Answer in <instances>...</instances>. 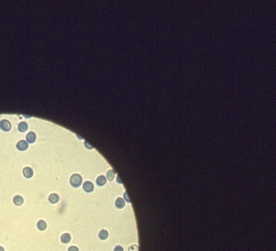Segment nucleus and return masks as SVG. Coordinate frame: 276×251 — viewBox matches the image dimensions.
<instances>
[{"instance_id": "obj_1", "label": "nucleus", "mask_w": 276, "mask_h": 251, "mask_svg": "<svg viewBox=\"0 0 276 251\" xmlns=\"http://www.w3.org/2000/svg\"><path fill=\"white\" fill-rule=\"evenodd\" d=\"M83 177L79 173H74V174H71L70 178H69V183L73 188H79L83 184Z\"/></svg>"}, {"instance_id": "obj_2", "label": "nucleus", "mask_w": 276, "mask_h": 251, "mask_svg": "<svg viewBox=\"0 0 276 251\" xmlns=\"http://www.w3.org/2000/svg\"><path fill=\"white\" fill-rule=\"evenodd\" d=\"M82 189L86 193H91L95 190L94 183L90 181H84L82 184Z\"/></svg>"}, {"instance_id": "obj_3", "label": "nucleus", "mask_w": 276, "mask_h": 251, "mask_svg": "<svg viewBox=\"0 0 276 251\" xmlns=\"http://www.w3.org/2000/svg\"><path fill=\"white\" fill-rule=\"evenodd\" d=\"M22 174L25 178L27 179H30L33 178V176H34V170L30 166H26V167L23 168Z\"/></svg>"}, {"instance_id": "obj_4", "label": "nucleus", "mask_w": 276, "mask_h": 251, "mask_svg": "<svg viewBox=\"0 0 276 251\" xmlns=\"http://www.w3.org/2000/svg\"><path fill=\"white\" fill-rule=\"evenodd\" d=\"M48 202L52 205H55V204L58 203L60 201V196L56 192H52L50 194L48 197Z\"/></svg>"}, {"instance_id": "obj_5", "label": "nucleus", "mask_w": 276, "mask_h": 251, "mask_svg": "<svg viewBox=\"0 0 276 251\" xmlns=\"http://www.w3.org/2000/svg\"><path fill=\"white\" fill-rule=\"evenodd\" d=\"M107 183V179L105 175L101 174L96 178L95 180V184L98 187H103Z\"/></svg>"}, {"instance_id": "obj_6", "label": "nucleus", "mask_w": 276, "mask_h": 251, "mask_svg": "<svg viewBox=\"0 0 276 251\" xmlns=\"http://www.w3.org/2000/svg\"><path fill=\"white\" fill-rule=\"evenodd\" d=\"M16 148L20 151H26L28 148V144L26 141L20 140L16 144Z\"/></svg>"}, {"instance_id": "obj_7", "label": "nucleus", "mask_w": 276, "mask_h": 251, "mask_svg": "<svg viewBox=\"0 0 276 251\" xmlns=\"http://www.w3.org/2000/svg\"><path fill=\"white\" fill-rule=\"evenodd\" d=\"M12 203L16 206H22L24 203V197L20 195H15L12 197Z\"/></svg>"}, {"instance_id": "obj_8", "label": "nucleus", "mask_w": 276, "mask_h": 251, "mask_svg": "<svg viewBox=\"0 0 276 251\" xmlns=\"http://www.w3.org/2000/svg\"><path fill=\"white\" fill-rule=\"evenodd\" d=\"M0 129L4 132H9L11 129V124L7 120H1L0 121Z\"/></svg>"}, {"instance_id": "obj_9", "label": "nucleus", "mask_w": 276, "mask_h": 251, "mask_svg": "<svg viewBox=\"0 0 276 251\" xmlns=\"http://www.w3.org/2000/svg\"><path fill=\"white\" fill-rule=\"evenodd\" d=\"M71 240H72V236L69 233H64L60 236V241L64 244L71 243Z\"/></svg>"}, {"instance_id": "obj_10", "label": "nucleus", "mask_w": 276, "mask_h": 251, "mask_svg": "<svg viewBox=\"0 0 276 251\" xmlns=\"http://www.w3.org/2000/svg\"><path fill=\"white\" fill-rule=\"evenodd\" d=\"M26 139L27 143H30V144H33V143H34L35 141H36L37 135L35 134V132L30 131L26 136Z\"/></svg>"}, {"instance_id": "obj_11", "label": "nucleus", "mask_w": 276, "mask_h": 251, "mask_svg": "<svg viewBox=\"0 0 276 251\" xmlns=\"http://www.w3.org/2000/svg\"><path fill=\"white\" fill-rule=\"evenodd\" d=\"M98 236L101 241H106L109 237V232L106 229H101L99 231Z\"/></svg>"}, {"instance_id": "obj_12", "label": "nucleus", "mask_w": 276, "mask_h": 251, "mask_svg": "<svg viewBox=\"0 0 276 251\" xmlns=\"http://www.w3.org/2000/svg\"><path fill=\"white\" fill-rule=\"evenodd\" d=\"M115 207L118 210H122L125 207V201L123 198L121 197H118L115 201Z\"/></svg>"}, {"instance_id": "obj_13", "label": "nucleus", "mask_w": 276, "mask_h": 251, "mask_svg": "<svg viewBox=\"0 0 276 251\" xmlns=\"http://www.w3.org/2000/svg\"><path fill=\"white\" fill-rule=\"evenodd\" d=\"M37 228L39 230V231H45L47 229L48 225L47 223L44 219H39V220L37 222L36 224Z\"/></svg>"}, {"instance_id": "obj_14", "label": "nucleus", "mask_w": 276, "mask_h": 251, "mask_svg": "<svg viewBox=\"0 0 276 251\" xmlns=\"http://www.w3.org/2000/svg\"><path fill=\"white\" fill-rule=\"evenodd\" d=\"M17 128H18V130L20 131V132H22V133L26 132V131L28 130V123H27L26 122H25V121L20 122V123L18 124Z\"/></svg>"}, {"instance_id": "obj_15", "label": "nucleus", "mask_w": 276, "mask_h": 251, "mask_svg": "<svg viewBox=\"0 0 276 251\" xmlns=\"http://www.w3.org/2000/svg\"><path fill=\"white\" fill-rule=\"evenodd\" d=\"M115 176H116V173H115V172L113 169L109 170L106 173V177L109 181H113L114 180Z\"/></svg>"}, {"instance_id": "obj_16", "label": "nucleus", "mask_w": 276, "mask_h": 251, "mask_svg": "<svg viewBox=\"0 0 276 251\" xmlns=\"http://www.w3.org/2000/svg\"><path fill=\"white\" fill-rule=\"evenodd\" d=\"M128 251H139L138 246L137 245H135V244L130 246L128 248Z\"/></svg>"}, {"instance_id": "obj_17", "label": "nucleus", "mask_w": 276, "mask_h": 251, "mask_svg": "<svg viewBox=\"0 0 276 251\" xmlns=\"http://www.w3.org/2000/svg\"><path fill=\"white\" fill-rule=\"evenodd\" d=\"M68 251H80L79 248L76 246L71 245L68 248Z\"/></svg>"}, {"instance_id": "obj_18", "label": "nucleus", "mask_w": 276, "mask_h": 251, "mask_svg": "<svg viewBox=\"0 0 276 251\" xmlns=\"http://www.w3.org/2000/svg\"><path fill=\"white\" fill-rule=\"evenodd\" d=\"M113 251H124V249L123 246H122L121 245H117L113 248Z\"/></svg>"}, {"instance_id": "obj_19", "label": "nucleus", "mask_w": 276, "mask_h": 251, "mask_svg": "<svg viewBox=\"0 0 276 251\" xmlns=\"http://www.w3.org/2000/svg\"><path fill=\"white\" fill-rule=\"evenodd\" d=\"M123 196H124V199H125V201H126V202H127V203H130V201L129 198H128V197L127 192H126V191L124 192V194H123Z\"/></svg>"}, {"instance_id": "obj_20", "label": "nucleus", "mask_w": 276, "mask_h": 251, "mask_svg": "<svg viewBox=\"0 0 276 251\" xmlns=\"http://www.w3.org/2000/svg\"><path fill=\"white\" fill-rule=\"evenodd\" d=\"M0 251H5V248L2 246H0Z\"/></svg>"}]
</instances>
